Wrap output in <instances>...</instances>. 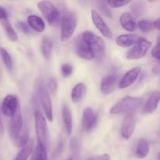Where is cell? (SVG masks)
<instances>
[{"label": "cell", "instance_id": "41", "mask_svg": "<svg viewBox=\"0 0 160 160\" xmlns=\"http://www.w3.org/2000/svg\"><path fill=\"white\" fill-rule=\"evenodd\" d=\"M67 160H73V158H70V159H67Z\"/></svg>", "mask_w": 160, "mask_h": 160}, {"label": "cell", "instance_id": "30", "mask_svg": "<svg viewBox=\"0 0 160 160\" xmlns=\"http://www.w3.org/2000/svg\"><path fill=\"white\" fill-rule=\"evenodd\" d=\"M97 5H98V8L99 9V10L101 11L105 16H106L107 17H109V18H112V12H111L110 9H109V6L106 4V2L98 1L97 2Z\"/></svg>", "mask_w": 160, "mask_h": 160}, {"label": "cell", "instance_id": "21", "mask_svg": "<svg viewBox=\"0 0 160 160\" xmlns=\"http://www.w3.org/2000/svg\"><path fill=\"white\" fill-rule=\"evenodd\" d=\"M14 145L17 148H20L27 145L28 142H29V133H28V130L26 126H23V129L18 134V135L12 140Z\"/></svg>", "mask_w": 160, "mask_h": 160}, {"label": "cell", "instance_id": "14", "mask_svg": "<svg viewBox=\"0 0 160 160\" xmlns=\"http://www.w3.org/2000/svg\"><path fill=\"white\" fill-rule=\"evenodd\" d=\"M41 102L43 107L44 112H45V118L49 122H52L53 120L52 106V101L50 98V95L48 91L45 88H42L41 90Z\"/></svg>", "mask_w": 160, "mask_h": 160}, {"label": "cell", "instance_id": "24", "mask_svg": "<svg viewBox=\"0 0 160 160\" xmlns=\"http://www.w3.org/2000/svg\"><path fill=\"white\" fill-rule=\"evenodd\" d=\"M86 93V86L83 83L77 84L71 92V99L74 102L81 101Z\"/></svg>", "mask_w": 160, "mask_h": 160}, {"label": "cell", "instance_id": "17", "mask_svg": "<svg viewBox=\"0 0 160 160\" xmlns=\"http://www.w3.org/2000/svg\"><path fill=\"white\" fill-rule=\"evenodd\" d=\"M159 102V92L155 91L150 95L149 98L147 102L145 103L143 109V112L145 114H150L154 112L158 107V104Z\"/></svg>", "mask_w": 160, "mask_h": 160}, {"label": "cell", "instance_id": "5", "mask_svg": "<svg viewBox=\"0 0 160 160\" xmlns=\"http://www.w3.org/2000/svg\"><path fill=\"white\" fill-rule=\"evenodd\" d=\"M38 7L50 25L55 24L58 21L60 13L52 2L40 1L38 3Z\"/></svg>", "mask_w": 160, "mask_h": 160}, {"label": "cell", "instance_id": "23", "mask_svg": "<svg viewBox=\"0 0 160 160\" xmlns=\"http://www.w3.org/2000/svg\"><path fill=\"white\" fill-rule=\"evenodd\" d=\"M41 52L45 59H49L52 52V42L49 38L43 37L41 42Z\"/></svg>", "mask_w": 160, "mask_h": 160}, {"label": "cell", "instance_id": "26", "mask_svg": "<svg viewBox=\"0 0 160 160\" xmlns=\"http://www.w3.org/2000/svg\"><path fill=\"white\" fill-rule=\"evenodd\" d=\"M31 160H48L46 148L38 144L35 148H33Z\"/></svg>", "mask_w": 160, "mask_h": 160}, {"label": "cell", "instance_id": "29", "mask_svg": "<svg viewBox=\"0 0 160 160\" xmlns=\"http://www.w3.org/2000/svg\"><path fill=\"white\" fill-rule=\"evenodd\" d=\"M139 29L142 31L143 33H149L153 30L154 27H153L152 22L149 20H142L138 22Z\"/></svg>", "mask_w": 160, "mask_h": 160}, {"label": "cell", "instance_id": "35", "mask_svg": "<svg viewBox=\"0 0 160 160\" xmlns=\"http://www.w3.org/2000/svg\"><path fill=\"white\" fill-rule=\"evenodd\" d=\"M17 28H18V29L20 30V31H22L23 33H24V34H29L30 32H31V31H30L28 25L27 24V23H25L24 22H22V21L18 22L17 24Z\"/></svg>", "mask_w": 160, "mask_h": 160}, {"label": "cell", "instance_id": "28", "mask_svg": "<svg viewBox=\"0 0 160 160\" xmlns=\"http://www.w3.org/2000/svg\"><path fill=\"white\" fill-rule=\"evenodd\" d=\"M3 28H4L5 33H6L8 38L12 42H16L17 40V34L16 31H14L13 28L11 26V24L7 20H5V22L3 23Z\"/></svg>", "mask_w": 160, "mask_h": 160}, {"label": "cell", "instance_id": "16", "mask_svg": "<svg viewBox=\"0 0 160 160\" xmlns=\"http://www.w3.org/2000/svg\"><path fill=\"white\" fill-rule=\"evenodd\" d=\"M117 79L113 75H109L102 79L101 82V92L103 95H110L115 90L117 87Z\"/></svg>", "mask_w": 160, "mask_h": 160}, {"label": "cell", "instance_id": "40", "mask_svg": "<svg viewBox=\"0 0 160 160\" xmlns=\"http://www.w3.org/2000/svg\"><path fill=\"white\" fill-rule=\"evenodd\" d=\"M4 135V128H3L2 121L1 117H0V139Z\"/></svg>", "mask_w": 160, "mask_h": 160}, {"label": "cell", "instance_id": "15", "mask_svg": "<svg viewBox=\"0 0 160 160\" xmlns=\"http://www.w3.org/2000/svg\"><path fill=\"white\" fill-rule=\"evenodd\" d=\"M142 38L137 34H120L116 38V43L117 45L122 48H128L130 46L135 45Z\"/></svg>", "mask_w": 160, "mask_h": 160}, {"label": "cell", "instance_id": "10", "mask_svg": "<svg viewBox=\"0 0 160 160\" xmlns=\"http://www.w3.org/2000/svg\"><path fill=\"white\" fill-rule=\"evenodd\" d=\"M97 120H98V117L96 113L94 112L92 108L87 107L83 112L82 120H81L82 129L87 132L92 131L96 125Z\"/></svg>", "mask_w": 160, "mask_h": 160}, {"label": "cell", "instance_id": "7", "mask_svg": "<svg viewBox=\"0 0 160 160\" xmlns=\"http://www.w3.org/2000/svg\"><path fill=\"white\" fill-rule=\"evenodd\" d=\"M23 128V117H22L21 110H20V106H19L13 115L11 117L10 122H9V136H10L12 140H13L18 135V134L22 131Z\"/></svg>", "mask_w": 160, "mask_h": 160}, {"label": "cell", "instance_id": "2", "mask_svg": "<svg viewBox=\"0 0 160 160\" xmlns=\"http://www.w3.org/2000/svg\"><path fill=\"white\" fill-rule=\"evenodd\" d=\"M81 38L88 44L94 54V59L101 61L105 55L106 45L102 39L90 31H84L81 34Z\"/></svg>", "mask_w": 160, "mask_h": 160}, {"label": "cell", "instance_id": "36", "mask_svg": "<svg viewBox=\"0 0 160 160\" xmlns=\"http://www.w3.org/2000/svg\"><path fill=\"white\" fill-rule=\"evenodd\" d=\"M88 160H110V156L109 154L99 155V156H92Z\"/></svg>", "mask_w": 160, "mask_h": 160}, {"label": "cell", "instance_id": "37", "mask_svg": "<svg viewBox=\"0 0 160 160\" xmlns=\"http://www.w3.org/2000/svg\"><path fill=\"white\" fill-rule=\"evenodd\" d=\"M8 18V13L6 9L0 6V20H6Z\"/></svg>", "mask_w": 160, "mask_h": 160}, {"label": "cell", "instance_id": "32", "mask_svg": "<svg viewBox=\"0 0 160 160\" xmlns=\"http://www.w3.org/2000/svg\"><path fill=\"white\" fill-rule=\"evenodd\" d=\"M47 88H48V92H50L52 95H56L57 93L58 90V84L56 80L54 78H50L47 84Z\"/></svg>", "mask_w": 160, "mask_h": 160}, {"label": "cell", "instance_id": "39", "mask_svg": "<svg viewBox=\"0 0 160 160\" xmlns=\"http://www.w3.org/2000/svg\"><path fill=\"white\" fill-rule=\"evenodd\" d=\"M152 24H153V27H154V28H156V29H157L158 31H159L160 29V19L159 18L156 19L154 22H152Z\"/></svg>", "mask_w": 160, "mask_h": 160}, {"label": "cell", "instance_id": "1", "mask_svg": "<svg viewBox=\"0 0 160 160\" xmlns=\"http://www.w3.org/2000/svg\"><path fill=\"white\" fill-rule=\"evenodd\" d=\"M142 104V98L139 97L126 96L114 105L109 112L112 115L133 114Z\"/></svg>", "mask_w": 160, "mask_h": 160}, {"label": "cell", "instance_id": "38", "mask_svg": "<svg viewBox=\"0 0 160 160\" xmlns=\"http://www.w3.org/2000/svg\"><path fill=\"white\" fill-rule=\"evenodd\" d=\"M62 148H63V142H60L59 143V145H58L57 148H56V150L55 151V158L58 157V156H59V154H60L61 152H62Z\"/></svg>", "mask_w": 160, "mask_h": 160}, {"label": "cell", "instance_id": "19", "mask_svg": "<svg viewBox=\"0 0 160 160\" xmlns=\"http://www.w3.org/2000/svg\"><path fill=\"white\" fill-rule=\"evenodd\" d=\"M62 117L66 132H67V135H70L72 134V131H73V122H72L71 112L67 105H63L62 106Z\"/></svg>", "mask_w": 160, "mask_h": 160}, {"label": "cell", "instance_id": "4", "mask_svg": "<svg viewBox=\"0 0 160 160\" xmlns=\"http://www.w3.org/2000/svg\"><path fill=\"white\" fill-rule=\"evenodd\" d=\"M78 24L76 14L71 11H67L64 13L61 25L60 39L62 42L69 40L74 33Z\"/></svg>", "mask_w": 160, "mask_h": 160}, {"label": "cell", "instance_id": "31", "mask_svg": "<svg viewBox=\"0 0 160 160\" xmlns=\"http://www.w3.org/2000/svg\"><path fill=\"white\" fill-rule=\"evenodd\" d=\"M106 2L110 7L120 8L128 5L131 2L129 0H109V1Z\"/></svg>", "mask_w": 160, "mask_h": 160}, {"label": "cell", "instance_id": "33", "mask_svg": "<svg viewBox=\"0 0 160 160\" xmlns=\"http://www.w3.org/2000/svg\"><path fill=\"white\" fill-rule=\"evenodd\" d=\"M73 71V66L70 65L69 63H64L62 64L61 67V73H62V76L64 78H68L72 74Z\"/></svg>", "mask_w": 160, "mask_h": 160}, {"label": "cell", "instance_id": "12", "mask_svg": "<svg viewBox=\"0 0 160 160\" xmlns=\"http://www.w3.org/2000/svg\"><path fill=\"white\" fill-rule=\"evenodd\" d=\"M135 130V120L133 114H128L125 117L122 123L120 134L121 136L126 140H129L133 135Z\"/></svg>", "mask_w": 160, "mask_h": 160}, {"label": "cell", "instance_id": "18", "mask_svg": "<svg viewBox=\"0 0 160 160\" xmlns=\"http://www.w3.org/2000/svg\"><path fill=\"white\" fill-rule=\"evenodd\" d=\"M120 23L126 31H134L137 28V23L134 17L129 12H124L120 17Z\"/></svg>", "mask_w": 160, "mask_h": 160}, {"label": "cell", "instance_id": "8", "mask_svg": "<svg viewBox=\"0 0 160 160\" xmlns=\"http://www.w3.org/2000/svg\"><path fill=\"white\" fill-rule=\"evenodd\" d=\"M75 51L78 56L81 59L86 60H92L94 59V54L88 44L81 38L78 36L75 41Z\"/></svg>", "mask_w": 160, "mask_h": 160}, {"label": "cell", "instance_id": "9", "mask_svg": "<svg viewBox=\"0 0 160 160\" xmlns=\"http://www.w3.org/2000/svg\"><path fill=\"white\" fill-rule=\"evenodd\" d=\"M91 16H92V21H93L95 28L100 31V33L106 38H112V31H111L109 26L106 24V23L103 20L102 17H101V15L97 11L92 9L91 11Z\"/></svg>", "mask_w": 160, "mask_h": 160}, {"label": "cell", "instance_id": "6", "mask_svg": "<svg viewBox=\"0 0 160 160\" xmlns=\"http://www.w3.org/2000/svg\"><path fill=\"white\" fill-rule=\"evenodd\" d=\"M152 43L149 41L145 38H141L138 42L134 45L131 49L126 53V58L130 60H135L143 58L148 52V49L151 47Z\"/></svg>", "mask_w": 160, "mask_h": 160}, {"label": "cell", "instance_id": "11", "mask_svg": "<svg viewBox=\"0 0 160 160\" xmlns=\"http://www.w3.org/2000/svg\"><path fill=\"white\" fill-rule=\"evenodd\" d=\"M19 106L20 105L17 97L13 95H8L5 97L2 103V112L6 117H11Z\"/></svg>", "mask_w": 160, "mask_h": 160}, {"label": "cell", "instance_id": "27", "mask_svg": "<svg viewBox=\"0 0 160 160\" xmlns=\"http://www.w3.org/2000/svg\"><path fill=\"white\" fill-rule=\"evenodd\" d=\"M0 56H1L2 60L3 63L9 70H11L12 68V61L11 56L8 52L7 50L4 48H0Z\"/></svg>", "mask_w": 160, "mask_h": 160}, {"label": "cell", "instance_id": "25", "mask_svg": "<svg viewBox=\"0 0 160 160\" xmlns=\"http://www.w3.org/2000/svg\"><path fill=\"white\" fill-rule=\"evenodd\" d=\"M33 148H34V142L33 140H29L27 145L19 152L14 160H28L32 152Z\"/></svg>", "mask_w": 160, "mask_h": 160}, {"label": "cell", "instance_id": "22", "mask_svg": "<svg viewBox=\"0 0 160 160\" xmlns=\"http://www.w3.org/2000/svg\"><path fill=\"white\" fill-rule=\"evenodd\" d=\"M149 152V144L146 139H141L138 143L135 149V155L139 159H144Z\"/></svg>", "mask_w": 160, "mask_h": 160}, {"label": "cell", "instance_id": "20", "mask_svg": "<svg viewBox=\"0 0 160 160\" xmlns=\"http://www.w3.org/2000/svg\"><path fill=\"white\" fill-rule=\"evenodd\" d=\"M28 25L32 28L34 31L38 33H42L45 29V23L41 17L37 15H30L28 17Z\"/></svg>", "mask_w": 160, "mask_h": 160}, {"label": "cell", "instance_id": "34", "mask_svg": "<svg viewBox=\"0 0 160 160\" xmlns=\"http://www.w3.org/2000/svg\"><path fill=\"white\" fill-rule=\"evenodd\" d=\"M159 44V37H158L157 42H156V45L153 48V49L152 50V57H154L155 59H157V60H159L160 59Z\"/></svg>", "mask_w": 160, "mask_h": 160}, {"label": "cell", "instance_id": "3", "mask_svg": "<svg viewBox=\"0 0 160 160\" xmlns=\"http://www.w3.org/2000/svg\"><path fill=\"white\" fill-rule=\"evenodd\" d=\"M34 123L38 145L47 149L48 143V128L46 119L39 110L34 112Z\"/></svg>", "mask_w": 160, "mask_h": 160}, {"label": "cell", "instance_id": "13", "mask_svg": "<svg viewBox=\"0 0 160 160\" xmlns=\"http://www.w3.org/2000/svg\"><path fill=\"white\" fill-rule=\"evenodd\" d=\"M141 73V67H136L130 70L129 71L127 72L120 80L119 83V88L120 89H124L131 86V84H134V81L138 79Z\"/></svg>", "mask_w": 160, "mask_h": 160}]
</instances>
